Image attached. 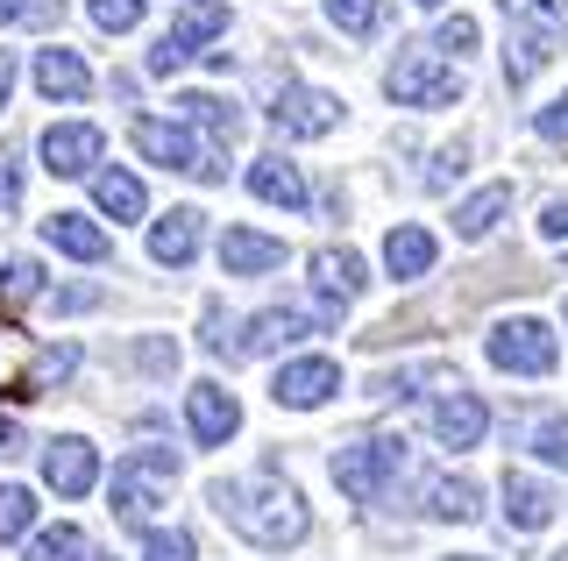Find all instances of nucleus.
<instances>
[{"mask_svg": "<svg viewBox=\"0 0 568 561\" xmlns=\"http://www.w3.org/2000/svg\"><path fill=\"white\" fill-rule=\"evenodd\" d=\"M213 512H221L248 548H298L306 540V504L292 483H277L271 469L242 483H213Z\"/></svg>", "mask_w": 568, "mask_h": 561, "instance_id": "1", "label": "nucleus"}, {"mask_svg": "<svg viewBox=\"0 0 568 561\" xmlns=\"http://www.w3.org/2000/svg\"><path fill=\"white\" fill-rule=\"evenodd\" d=\"M129 143L142 150V156H150V164H164V171H185V178H221V156L227 150H213V143H200V135H192L185 129V121H156V114H142L135 121V129H129Z\"/></svg>", "mask_w": 568, "mask_h": 561, "instance_id": "2", "label": "nucleus"}, {"mask_svg": "<svg viewBox=\"0 0 568 561\" xmlns=\"http://www.w3.org/2000/svg\"><path fill=\"white\" fill-rule=\"evenodd\" d=\"M171 477H178L171 448H135V455H121V462H114V519H121V526H150V512L164 504Z\"/></svg>", "mask_w": 568, "mask_h": 561, "instance_id": "3", "label": "nucleus"}, {"mask_svg": "<svg viewBox=\"0 0 568 561\" xmlns=\"http://www.w3.org/2000/svg\"><path fill=\"white\" fill-rule=\"evenodd\" d=\"M384 93L398 108H448V100H462V72L440 64V50H398L384 72Z\"/></svg>", "mask_w": 568, "mask_h": 561, "instance_id": "4", "label": "nucleus"}, {"mask_svg": "<svg viewBox=\"0 0 568 561\" xmlns=\"http://www.w3.org/2000/svg\"><path fill=\"white\" fill-rule=\"evenodd\" d=\"M213 37H227V8L221 0H185V8L171 14V29L156 37V50H150V72L156 79L185 72V64L200 58V43H213Z\"/></svg>", "mask_w": 568, "mask_h": 561, "instance_id": "5", "label": "nucleus"}, {"mask_svg": "<svg viewBox=\"0 0 568 561\" xmlns=\"http://www.w3.org/2000/svg\"><path fill=\"white\" fill-rule=\"evenodd\" d=\"M398 469H405V441H390V434H369V441L334 455V483H342V498H355V504H377Z\"/></svg>", "mask_w": 568, "mask_h": 561, "instance_id": "6", "label": "nucleus"}, {"mask_svg": "<svg viewBox=\"0 0 568 561\" xmlns=\"http://www.w3.org/2000/svg\"><path fill=\"white\" fill-rule=\"evenodd\" d=\"M490 363L497 370H511V377H547L561 363V341H555V327L547 320H497L490 327Z\"/></svg>", "mask_w": 568, "mask_h": 561, "instance_id": "7", "label": "nucleus"}, {"mask_svg": "<svg viewBox=\"0 0 568 561\" xmlns=\"http://www.w3.org/2000/svg\"><path fill=\"white\" fill-rule=\"evenodd\" d=\"M106 135L93 129V121H58V129L43 135V171L50 178H85V171L100 164Z\"/></svg>", "mask_w": 568, "mask_h": 561, "instance_id": "8", "label": "nucleus"}, {"mask_svg": "<svg viewBox=\"0 0 568 561\" xmlns=\"http://www.w3.org/2000/svg\"><path fill=\"white\" fill-rule=\"evenodd\" d=\"M320 320H327V313H298V306H271V313H256V320L242 327L235 356H271V348H292V341H306V335H320Z\"/></svg>", "mask_w": 568, "mask_h": 561, "instance_id": "9", "label": "nucleus"}, {"mask_svg": "<svg viewBox=\"0 0 568 561\" xmlns=\"http://www.w3.org/2000/svg\"><path fill=\"white\" fill-rule=\"evenodd\" d=\"M271 121H277L284 135H306V143H313V135H327L334 121H342V100L320 93V85H284L277 108H271Z\"/></svg>", "mask_w": 568, "mask_h": 561, "instance_id": "10", "label": "nucleus"}, {"mask_svg": "<svg viewBox=\"0 0 568 561\" xmlns=\"http://www.w3.org/2000/svg\"><path fill=\"white\" fill-rule=\"evenodd\" d=\"M43 483L58 490V498H85V490L100 483V455H93V441H79V434L50 441V448H43Z\"/></svg>", "mask_w": 568, "mask_h": 561, "instance_id": "11", "label": "nucleus"}, {"mask_svg": "<svg viewBox=\"0 0 568 561\" xmlns=\"http://www.w3.org/2000/svg\"><path fill=\"white\" fill-rule=\"evenodd\" d=\"M334 391H342V370H334L327 356H306V363H292V370H277V384H271V398H277V406H292V412H313V406H327Z\"/></svg>", "mask_w": 568, "mask_h": 561, "instance_id": "12", "label": "nucleus"}, {"mask_svg": "<svg viewBox=\"0 0 568 561\" xmlns=\"http://www.w3.org/2000/svg\"><path fill=\"white\" fill-rule=\"evenodd\" d=\"M185 427H192L200 448H221L227 434L242 427V406L221 391V384H192V391H185Z\"/></svg>", "mask_w": 568, "mask_h": 561, "instance_id": "13", "label": "nucleus"}, {"mask_svg": "<svg viewBox=\"0 0 568 561\" xmlns=\"http://www.w3.org/2000/svg\"><path fill=\"white\" fill-rule=\"evenodd\" d=\"M36 93H43V100H64V108H79V100L93 93V72H85L79 50L50 43V50H36Z\"/></svg>", "mask_w": 568, "mask_h": 561, "instance_id": "14", "label": "nucleus"}, {"mask_svg": "<svg viewBox=\"0 0 568 561\" xmlns=\"http://www.w3.org/2000/svg\"><path fill=\"white\" fill-rule=\"evenodd\" d=\"M484 427H490L484 398H476V391H462V384H455V391L434 406V441H440V448H476V441H484Z\"/></svg>", "mask_w": 568, "mask_h": 561, "instance_id": "15", "label": "nucleus"}, {"mask_svg": "<svg viewBox=\"0 0 568 561\" xmlns=\"http://www.w3.org/2000/svg\"><path fill=\"white\" fill-rule=\"evenodd\" d=\"M200 221H206L200 206H171V214L150 227V256L171 263V271H185V263L200 256Z\"/></svg>", "mask_w": 568, "mask_h": 561, "instance_id": "16", "label": "nucleus"}, {"mask_svg": "<svg viewBox=\"0 0 568 561\" xmlns=\"http://www.w3.org/2000/svg\"><path fill=\"white\" fill-rule=\"evenodd\" d=\"M277 263H284V242L256 235V227H227L221 235V271L227 277H263V271H277Z\"/></svg>", "mask_w": 568, "mask_h": 561, "instance_id": "17", "label": "nucleus"}, {"mask_svg": "<svg viewBox=\"0 0 568 561\" xmlns=\"http://www.w3.org/2000/svg\"><path fill=\"white\" fill-rule=\"evenodd\" d=\"M555 490L540 477H519V469H505V526H519V533H540L547 519H555Z\"/></svg>", "mask_w": 568, "mask_h": 561, "instance_id": "18", "label": "nucleus"}, {"mask_svg": "<svg viewBox=\"0 0 568 561\" xmlns=\"http://www.w3.org/2000/svg\"><path fill=\"white\" fill-rule=\"evenodd\" d=\"M555 43H561V29H532V22H511V43H505V79H511V85H526V79L540 72L547 58H555Z\"/></svg>", "mask_w": 568, "mask_h": 561, "instance_id": "19", "label": "nucleus"}, {"mask_svg": "<svg viewBox=\"0 0 568 561\" xmlns=\"http://www.w3.org/2000/svg\"><path fill=\"white\" fill-rule=\"evenodd\" d=\"M248 192H256V200H271V206H284V214H298V206H306V178H298V164H284V156L248 164Z\"/></svg>", "mask_w": 568, "mask_h": 561, "instance_id": "20", "label": "nucleus"}, {"mask_svg": "<svg viewBox=\"0 0 568 561\" xmlns=\"http://www.w3.org/2000/svg\"><path fill=\"white\" fill-rule=\"evenodd\" d=\"M43 242H50L58 256H79V263H100V256H106V235H100L85 214H50V221H43Z\"/></svg>", "mask_w": 568, "mask_h": 561, "instance_id": "21", "label": "nucleus"}, {"mask_svg": "<svg viewBox=\"0 0 568 561\" xmlns=\"http://www.w3.org/2000/svg\"><path fill=\"white\" fill-rule=\"evenodd\" d=\"M178 121H185V129H206L213 150H227L242 135V114L227 108V100H213V93H185V100H178Z\"/></svg>", "mask_w": 568, "mask_h": 561, "instance_id": "22", "label": "nucleus"}, {"mask_svg": "<svg viewBox=\"0 0 568 561\" xmlns=\"http://www.w3.org/2000/svg\"><path fill=\"white\" fill-rule=\"evenodd\" d=\"M434 235H426V227H413V221H405V227H390V235H384V263H390V277H426V271H434Z\"/></svg>", "mask_w": 568, "mask_h": 561, "instance_id": "23", "label": "nucleus"}, {"mask_svg": "<svg viewBox=\"0 0 568 561\" xmlns=\"http://www.w3.org/2000/svg\"><path fill=\"white\" fill-rule=\"evenodd\" d=\"M313 285L327 292V306H348L355 292H363V256L355 249H320L313 256Z\"/></svg>", "mask_w": 568, "mask_h": 561, "instance_id": "24", "label": "nucleus"}, {"mask_svg": "<svg viewBox=\"0 0 568 561\" xmlns=\"http://www.w3.org/2000/svg\"><path fill=\"white\" fill-rule=\"evenodd\" d=\"M71 370H79V348H43V356H36L29 370L8 384V398H14V406H29V398H43L50 384H64Z\"/></svg>", "mask_w": 568, "mask_h": 561, "instance_id": "25", "label": "nucleus"}, {"mask_svg": "<svg viewBox=\"0 0 568 561\" xmlns=\"http://www.w3.org/2000/svg\"><path fill=\"white\" fill-rule=\"evenodd\" d=\"M505 214H511V185H484L469 206H455V235H462V242H484Z\"/></svg>", "mask_w": 568, "mask_h": 561, "instance_id": "26", "label": "nucleus"}, {"mask_svg": "<svg viewBox=\"0 0 568 561\" xmlns=\"http://www.w3.org/2000/svg\"><path fill=\"white\" fill-rule=\"evenodd\" d=\"M93 200H100L106 221H135L142 214V185L129 178V171H100V178H93Z\"/></svg>", "mask_w": 568, "mask_h": 561, "instance_id": "27", "label": "nucleus"}, {"mask_svg": "<svg viewBox=\"0 0 568 561\" xmlns=\"http://www.w3.org/2000/svg\"><path fill=\"white\" fill-rule=\"evenodd\" d=\"M36 292H43V263H36V256H14L8 271H0V306H29Z\"/></svg>", "mask_w": 568, "mask_h": 561, "instance_id": "28", "label": "nucleus"}, {"mask_svg": "<svg viewBox=\"0 0 568 561\" xmlns=\"http://www.w3.org/2000/svg\"><path fill=\"white\" fill-rule=\"evenodd\" d=\"M29 561H85V533L79 526H50L29 540Z\"/></svg>", "mask_w": 568, "mask_h": 561, "instance_id": "29", "label": "nucleus"}, {"mask_svg": "<svg viewBox=\"0 0 568 561\" xmlns=\"http://www.w3.org/2000/svg\"><path fill=\"white\" fill-rule=\"evenodd\" d=\"M434 519H476V483L469 477H440L434 483Z\"/></svg>", "mask_w": 568, "mask_h": 561, "instance_id": "30", "label": "nucleus"}, {"mask_svg": "<svg viewBox=\"0 0 568 561\" xmlns=\"http://www.w3.org/2000/svg\"><path fill=\"white\" fill-rule=\"evenodd\" d=\"M142 8H150V0H85L93 29H106V37H129V29L142 22Z\"/></svg>", "mask_w": 568, "mask_h": 561, "instance_id": "31", "label": "nucleus"}, {"mask_svg": "<svg viewBox=\"0 0 568 561\" xmlns=\"http://www.w3.org/2000/svg\"><path fill=\"white\" fill-rule=\"evenodd\" d=\"M511 22H532V29H561L568 37V0H497Z\"/></svg>", "mask_w": 568, "mask_h": 561, "instance_id": "32", "label": "nucleus"}, {"mask_svg": "<svg viewBox=\"0 0 568 561\" xmlns=\"http://www.w3.org/2000/svg\"><path fill=\"white\" fill-rule=\"evenodd\" d=\"M29 519H36V498H29L22 483H8V490H0V540L29 533Z\"/></svg>", "mask_w": 568, "mask_h": 561, "instance_id": "33", "label": "nucleus"}, {"mask_svg": "<svg viewBox=\"0 0 568 561\" xmlns=\"http://www.w3.org/2000/svg\"><path fill=\"white\" fill-rule=\"evenodd\" d=\"M327 14L348 29V37H369V29H377V14H384V0H327Z\"/></svg>", "mask_w": 568, "mask_h": 561, "instance_id": "34", "label": "nucleus"}, {"mask_svg": "<svg viewBox=\"0 0 568 561\" xmlns=\"http://www.w3.org/2000/svg\"><path fill=\"white\" fill-rule=\"evenodd\" d=\"M200 548H192V533H150V548H142V561H192Z\"/></svg>", "mask_w": 568, "mask_h": 561, "instance_id": "35", "label": "nucleus"}, {"mask_svg": "<svg viewBox=\"0 0 568 561\" xmlns=\"http://www.w3.org/2000/svg\"><path fill=\"white\" fill-rule=\"evenodd\" d=\"M476 37H484V29H476L469 14H448V22H440V37H434V50H476Z\"/></svg>", "mask_w": 568, "mask_h": 561, "instance_id": "36", "label": "nucleus"}, {"mask_svg": "<svg viewBox=\"0 0 568 561\" xmlns=\"http://www.w3.org/2000/svg\"><path fill=\"white\" fill-rule=\"evenodd\" d=\"M532 448H540V462L568 469V419H547V427H540V441H532Z\"/></svg>", "mask_w": 568, "mask_h": 561, "instance_id": "37", "label": "nucleus"}, {"mask_svg": "<svg viewBox=\"0 0 568 561\" xmlns=\"http://www.w3.org/2000/svg\"><path fill=\"white\" fill-rule=\"evenodd\" d=\"M22 206V171H14V156H0V214H14Z\"/></svg>", "mask_w": 568, "mask_h": 561, "instance_id": "38", "label": "nucleus"}, {"mask_svg": "<svg viewBox=\"0 0 568 561\" xmlns=\"http://www.w3.org/2000/svg\"><path fill=\"white\" fill-rule=\"evenodd\" d=\"M50 14V0H0V29L8 22H43Z\"/></svg>", "mask_w": 568, "mask_h": 561, "instance_id": "39", "label": "nucleus"}, {"mask_svg": "<svg viewBox=\"0 0 568 561\" xmlns=\"http://www.w3.org/2000/svg\"><path fill=\"white\" fill-rule=\"evenodd\" d=\"M462 156H469V150H462V143H455V150H440V156H434V171H426V185L440 192V185H448V178H462Z\"/></svg>", "mask_w": 568, "mask_h": 561, "instance_id": "40", "label": "nucleus"}, {"mask_svg": "<svg viewBox=\"0 0 568 561\" xmlns=\"http://www.w3.org/2000/svg\"><path fill=\"white\" fill-rule=\"evenodd\" d=\"M540 135L547 143H568V93L555 100V108H540Z\"/></svg>", "mask_w": 568, "mask_h": 561, "instance_id": "41", "label": "nucleus"}, {"mask_svg": "<svg viewBox=\"0 0 568 561\" xmlns=\"http://www.w3.org/2000/svg\"><path fill=\"white\" fill-rule=\"evenodd\" d=\"M540 235H547V242H568V200H555V206L540 214Z\"/></svg>", "mask_w": 568, "mask_h": 561, "instance_id": "42", "label": "nucleus"}, {"mask_svg": "<svg viewBox=\"0 0 568 561\" xmlns=\"http://www.w3.org/2000/svg\"><path fill=\"white\" fill-rule=\"evenodd\" d=\"M85 306H100V292H93V285H71V292H58V313H85Z\"/></svg>", "mask_w": 568, "mask_h": 561, "instance_id": "43", "label": "nucleus"}, {"mask_svg": "<svg viewBox=\"0 0 568 561\" xmlns=\"http://www.w3.org/2000/svg\"><path fill=\"white\" fill-rule=\"evenodd\" d=\"M0 455H22V427L14 419H0Z\"/></svg>", "mask_w": 568, "mask_h": 561, "instance_id": "44", "label": "nucleus"}, {"mask_svg": "<svg viewBox=\"0 0 568 561\" xmlns=\"http://www.w3.org/2000/svg\"><path fill=\"white\" fill-rule=\"evenodd\" d=\"M8 93H14V58L0 50V108H8Z\"/></svg>", "mask_w": 568, "mask_h": 561, "instance_id": "45", "label": "nucleus"}, {"mask_svg": "<svg viewBox=\"0 0 568 561\" xmlns=\"http://www.w3.org/2000/svg\"><path fill=\"white\" fill-rule=\"evenodd\" d=\"M419 8H440V0H419Z\"/></svg>", "mask_w": 568, "mask_h": 561, "instance_id": "46", "label": "nucleus"}, {"mask_svg": "<svg viewBox=\"0 0 568 561\" xmlns=\"http://www.w3.org/2000/svg\"><path fill=\"white\" fill-rule=\"evenodd\" d=\"M455 561H476V554H455Z\"/></svg>", "mask_w": 568, "mask_h": 561, "instance_id": "47", "label": "nucleus"}, {"mask_svg": "<svg viewBox=\"0 0 568 561\" xmlns=\"http://www.w3.org/2000/svg\"><path fill=\"white\" fill-rule=\"evenodd\" d=\"M561 320H568V306H561Z\"/></svg>", "mask_w": 568, "mask_h": 561, "instance_id": "48", "label": "nucleus"}, {"mask_svg": "<svg viewBox=\"0 0 568 561\" xmlns=\"http://www.w3.org/2000/svg\"><path fill=\"white\" fill-rule=\"evenodd\" d=\"M555 561H568V554H555Z\"/></svg>", "mask_w": 568, "mask_h": 561, "instance_id": "49", "label": "nucleus"}, {"mask_svg": "<svg viewBox=\"0 0 568 561\" xmlns=\"http://www.w3.org/2000/svg\"><path fill=\"white\" fill-rule=\"evenodd\" d=\"M93 561H100V554H93Z\"/></svg>", "mask_w": 568, "mask_h": 561, "instance_id": "50", "label": "nucleus"}]
</instances>
